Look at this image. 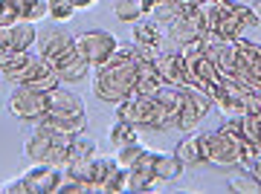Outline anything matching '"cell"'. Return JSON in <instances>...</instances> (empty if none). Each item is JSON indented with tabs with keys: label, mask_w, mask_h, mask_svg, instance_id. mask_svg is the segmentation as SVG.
Instances as JSON below:
<instances>
[{
	"label": "cell",
	"mask_w": 261,
	"mask_h": 194,
	"mask_svg": "<svg viewBox=\"0 0 261 194\" xmlns=\"http://www.w3.org/2000/svg\"><path fill=\"white\" fill-rule=\"evenodd\" d=\"M75 46L79 52L87 58V64L93 67H102L113 58V52L119 49V41L108 32V29H87L82 35H75Z\"/></svg>",
	"instance_id": "6"
},
{
	"label": "cell",
	"mask_w": 261,
	"mask_h": 194,
	"mask_svg": "<svg viewBox=\"0 0 261 194\" xmlns=\"http://www.w3.org/2000/svg\"><path fill=\"white\" fill-rule=\"evenodd\" d=\"M67 148H70V139L35 122L32 133L27 136L23 154H27L29 162H41V165H58V168H64V165H67Z\"/></svg>",
	"instance_id": "3"
},
{
	"label": "cell",
	"mask_w": 261,
	"mask_h": 194,
	"mask_svg": "<svg viewBox=\"0 0 261 194\" xmlns=\"http://www.w3.org/2000/svg\"><path fill=\"white\" fill-rule=\"evenodd\" d=\"M241 148H244V136L238 130L226 128V125L206 133V162H212L218 168L241 165Z\"/></svg>",
	"instance_id": "4"
},
{
	"label": "cell",
	"mask_w": 261,
	"mask_h": 194,
	"mask_svg": "<svg viewBox=\"0 0 261 194\" xmlns=\"http://www.w3.org/2000/svg\"><path fill=\"white\" fill-rule=\"evenodd\" d=\"M9 113L20 122H32L35 125L38 119L47 116V93L41 90H32V87H15L6 102Z\"/></svg>",
	"instance_id": "7"
},
{
	"label": "cell",
	"mask_w": 261,
	"mask_h": 194,
	"mask_svg": "<svg viewBox=\"0 0 261 194\" xmlns=\"http://www.w3.org/2000/svg\"><path fill=\"white\" fill-rule=\"evenodd\" d=\"M142 151H145V145H142L140 139H137V142H128V145L116 148V154H113V162H116L119 168H130L137 159L142 157Z\"/></svg>",
	"instance_id": "26"
},
{
	"label": "cell",
	"mask_w": 261,
	"mask_h": 194,
	"mask_svg": "<svg viewBox=\"0 0 261 194\" xmlns=\"http://www.w3.org/2000/svg\"><path fill=\"white\" fill-rule=\"evenodd\" d=\"M113 15H116V20H122V23H137V20L145 18L140 0H116V3H113Z\"/></svg>",
	"instance_id": "25"
},
{
	"label": "cell",
	"mask_w": 261,
	"mask_h": 194,
	"mask_svg": "<svg viewBox=\"0 0 261 194\" xmlns=\"http://www.w3.org/2000/svg\"><path fill=\"white\" fill-rule=\"evenodd\" d=\"M9 3H12V9H15V15H18V20L38 23V20H44L49 15L47 0H9Z\"/></svg>",
	"instance_id": "22"
},
{
	"label": "cell",
	"mask_w": 261,
	"mask_h": 194,
	"mask_svg": "<svg viewBox=\"0 0 261 194\" xmlns=\"http://www.w3.org/2000/svg\"><path fill=\"white\" fill-rule=\"evenodd\" d=\"M56 73H58V78L61 81H67V84H75V81H82L84 75L90 73V64H87V58L79 52V46H73L70 52H64V56L58 58L56 64Z\"/></svg>",
	"instance_id": "15"
},
{
	"label": "cell",
	"mask_w": 261,
	"mask_h": 194,
	"mask_svg": "<svg viewBox=\"0 0 261 194\" xmlns=\"http://www.w3.org/2000/svg\"><path fill=\"white\" fill-rule=\"evenodd\" d=\"M96 154H99V148H96L84 133H79V136L70 139V148H67V165H82V162H87V159L96 157Z\"/></svg>",
	"instance_id": "21"
},
{
	"label": "cell",
	"mask_w": 261,
	"mask_h": 194,
	"mask_svg": "<svg viewBox=\"0 0 261 194\" xmlns=\"http://www.w3.org/2000/svg\"><path fill=\"white\" fill-rule=\"evenodd\" d=\"M247 171H250L252 177H258V180H261V148H258V154H255V159H252V165L247 168Z\"/></svg>",
	"instance_id": "32"
},
{
	"label": "cell",
	"mask_w": 261,
	"mask_h": 194,
	"mask_svg": "<svg viewBox=\"0 0 261 194\" xmlns=\"http://www.w3.org/2000/svg\"><path fill=\"white\" fill-rule=\"evenodd\" d=\"M47 6H49L47 18H53V20H70L75 15L73 0H47Z\"/></svg>",
	"instance_id": "29"
},
{
	"label": "cell",
	"mask_w": 261,
	"mask_h": 194,
	"mask_svg": "<svg viewBox=\"0 0 261 194\" xmlns=\"http://www.w3.org/2000/svg\"><path fill=\"white\" fill-rule=\"evenodd\" d=\"M166 41H168V35H166V29L160 26L157 20H137L134 23V46L140 49V56L142 58H157L163 49H166Z\"/></svg>",
	"instance_id": "9"
},
{
	"label": "cell",
	"mask_w": 261,
	"mask_h": 194,
	"mask_svg": "<svg viewBox=\"0 0 261 194\" xmlns=\"http://www.w3.org/2000/svg\"><path fill=\"white\" fill-rule=\"evenodd\" d=\"M35 41H38V29L32 20H15L9 26H0V56L32 49Z\"/></svg>",
	"instance_id": "11"
},
{
	"label": "cell",
	"mask_w": 261,
	"mask_h": 194,
	"mask_svg": "<svg viewBox=\"0 0 261 194\" xmlns=\"http://www.w3.org/2000/svg\"><path fill=\"white\" fill-rule=\"evenodd\" d=\"M128 177H130V191H148L151 183H157L154 177V151L145 148L142 157L128 168Z\"/></svg>",
	"instance_id": "16"
},
{
	"label": "cell",
	"mask_w": 261,
	"mask_h": 194,
	"mask_svg": "<svg viewBox=\"0 0 261 194\" xmlns=\"http://www.w3.org/2000/svg\"><path fill=\"white\" fill-rule=\"evenodd\" d=\"M140 49L137 46H122L113 52L108 64L96 67L93 73V96L99 102L119 104L137 90V75H140Z\"/></svg>",
	"instance_id": "1"
},
{
	"label": "cell",
	"mask_w": 261,
	"mask_h": 194,
	"mask_svg": "<svg viewBox=\"0 0 261 194\" xmlns=\"http://www.w3.org/2000/svg\"><path fill=\"white\" fill-rule=\"evenodd\" d=\"M116 119H125L137 128L148 130H166L171 128L163 104L157 102V96H142V93H130L128 99H122L116 104Z\"/></svg>",
	"instance_id": "2"
},
{
	"label": "cell",
	"mask_w": 261,
	"mask_h": 194,
	"mask_svg": "<svg viewBox=\"0 0 261 194\" xmlns=\"http://www.w3.org/2000/svg\"><path fill=\"white\" fill-rule=\"evenodd\" d=\"M151 61H154L160 78H163L166 84H174V87H189V61L180 56V49H174V52L163 49V52H160L157 58H151Z\"/></svg>",
	"instance_id": "12"
},
{
	"label": "cell",
	"mask_w": 261,
	"mask_h": 194,
	"mask_svg": "<svg viewBox=\"0 0 261 194\" xmlns=\"http://www.w3.org/2000/svg\"><path fill=\"white\" fill-rule=\"evenodd\" d=\"M35 44H38V56L49 61V64H56L64 52H70L75 46V38L67 35L64 29H47V32H38Z\"/></svg>",
	"instance_id": "13"
},
{
	"label": "cell",
	"mask_w": 261,
	"mask_h": 194,
	"mask_svg": "<svg viewBox=\"0 0 261 194\" xmlns=\"http://www.w3.org/2000/svg\"><path fill=\"white\" fill-rule=\"evenodd\" d=\"M137 125H130V122H125V119H116L113 122V128H111V145H113V151L116 148H122V145H128V142H137L140 139V133H137Z\"/></svg>",
	"instance_id": "23"
},
{
	"label": "cell",
	"mask_w": 261,
	"mask_h": 194,
	"mask_svg": "<svg viewBox=\"0 0 261 194\" xmlns=\"http://www.w3.org/2000/svg\"><path fill=\"white\" fill-rule=\"evenodd\" d=\"M20 180L27 185V194H58V185L64 180V168L32 162V168Z\"/></svg>",
	"instance_id": "10"
},
{
	"label": "cell",
	"mask_w": 261,
	"mask_h": 194,
	"mask_svg": "<svg viewBox=\"0 0 261 194\" xmlns=\"http://www.w3.org/2000/svg\"><path fill=\"white\" fill-rule=\"evenodd\" d=\"M18 20V15H15V9H12L9 0H0V26H9V23H15Z\"/></svg>",
	"instance_id": "30"
},
{
	"label": "cell",
	"mask_w": 261,
	"mask_h": 194,
	"mask_svg": "<svg viewBox=\"0 0 261 194\" xmlns=\"http://www.w3.org/2000/svg\"><path fill=\"white\" fill-rule=\"evenodd\" d=\"M241 133L252 145L261 148V113H244L241 116Z\"/></svg>",
	"instance_id": "27"
},
{
	"label": "cell",
	"mask_w": 261,
	"mask_h": 194,
	"mask_svg": "<svg viewBox=\"0 0 261 194\" xmlns=\"http://www.w3.org/2000/svg\"><path fill=\"white\" fill-rule=\"evenodd\" d=\"M96 0H73V6L75 9H87V6H93Z\"/></svg>",
	"instance_id": "33"
},
{
	"label": "cell",
	"mask_w": 261,
	"mask_h": 194,
	"mask_svg": "<svg viewBox=\"0 0 261 194\" xmlns=\"http://www.w3.org/2000/svg\"><path fill=\"white\" fill-rule=\"evenodd\" d=\"M183 174V159L177 154H166V151H154V177L160 183H171Z\"/></svg>",
	"instance_id": "19"
},
{
	"label": "cell",
	"mask_w": 261,
	"mask_h": 194,
	"mask_svg": "<svg viewBox=\"0 0 261 194\" xmlns=\"http://www.w3.org/2000/svg\"><path fill=\"white\" fill-rule=\"evenodd\" d=\"M38 61L41 56H35L32 49H20V52H6V56H0V75L12 81L15 87L29 81V75L35 73Z\"/></svg>",
	"instance_id": "8"
},
{
	"label": "cell",
	"mask_w": 261,
	"mask_h": 194,
	"mask_svg": "<svg viewBox=\"0 0 261 194\" xmlns=\"http://www.w3.org/2000/svg\"><path fill=\"white\" fill-rule=\"evenodd\" d=\"M38 125L56 130V133H61L67 139H73V136H79V133L87 130V113L84 116H56V113H47L44 119H38Z\"/></svg>",
	"instance_id": "18"
},
{
	"label": "cell",
	"mask_w": 261,
	"mask_h": 194,
	"mask_svg": "<svg viewBox=\"0 0 261 194\" xmlns=\"http://www.w3.org/2000/svg\"><path fill=\"white\" fill-rule=\"evenodd\" d=\"M47 113H56V116H84V102L82 96L67 87H53L47 93Z\"/></svg>",
	"instance_id": "14"
},
{
	"label": "cell",
	"mask_w": 261,
	"mask_h": 194,
	"mask_svg": "<svg viewBox=\"0 0 261 194\" xmlns=\"http://www.w3.org/2000/svg\"><path fill=\"white\" fill-rule=\"evenodd\" d=\"M174 154L183 159V165H200V162H206V133L189 130V136H183L177 142Z\"/></svg>",
	"instance_id": "17"
},
{
	"label": "cell",
	"mask_w": 261,
	"mask_h": 194,
	"mask_svg": "<svg viewBox=\"0 0 261 194\" xmlns=\"http://www.w3.org/2000/svg\"><path fill=\"white\" fill-rule=\"evenodd\" d=\"M3 191H6V194H27V185H23V180L18 177V180H15V183H9Z\"/></svg>",
	"instance_id": "31"
},
{
	"label": "cell",
	"mask_w": 261,
	"mask_h": 194,
	"mask_svg": "<svg viewBox=\"0 0 261 194\" xmlns=\"http://www.w3.org/2000/svg\"><path fill=\"white\" fill-rule=\"evenodd\" d=\"M229 191H238V194H261V180L252 177L250 171L238 174L235 180H229Z\"/></svg>",
	"instance_id": "28"
},
{
	"label": "cell",
	"mask_w": 261,
	"mask_h": 194,
	"mask_svg": "<svg viewBox=\"0 0 261 194\" xmlns=\"http://www.w3.org/2000/svg\"><path fill=\"white\" fill-rule=\"evenodd\" d=\"M252 12H255V18H258V23H261V0L258 3H252Z\"/></svg>",
	"instance_id": "34"
},
{
	"label": "cell",
	"mask_w": 261,
	"mask_h": 194,
	"mask_svg": "<svg viewBox=\"0 0 261 194\" xmlns=\"http://www.w3.org/2000/svg\"><path fill=\"white\" fill-rule=\"evenodd\" d=\"M122 191H130V177H128V168H119L113 165L108 180L102 185V194H122Z\"/></svg>",
	"instance_id": "24"
},
{
	"label": "cell",
	"mask_w": 261,
	"mask_h": 194,
	"mask_svg": "<svg viewBox=\"0 0 261 194\" xmlns=\"http://www.w3.org/2000/svg\"><path fill=\"white\" fill-rule=\"evenodd\" d=\"M163 78H160L157 67H154V61L151 58H142L140 61V75H137V90L134 93H142V96H157L160 90H163Z\"/></svg>",
	"instance_id": "20"
},
{
	"label": "cell",
	"mask_w": 261,
	"mask_h": 194,
	"mask_svg": "<svg viewBox=\"0 0 261 194\" xmlns=\"http://www.w3.org/2000/svg\"><path fill=\"white\" fill-rule=\"evenodd\" d=\"M212 107H215L212 96L203 93L200 87H195V84L180 87V110H177V125H174V128L186 130V133H189V130H195Z\"/></svg>",
	"instance_id": "5"
}]
</instances>
